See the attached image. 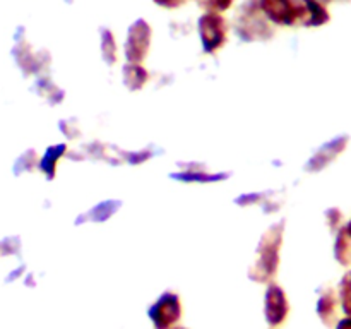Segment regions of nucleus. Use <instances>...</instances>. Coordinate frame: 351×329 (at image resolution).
<instances>
[{"label":"nucleus","instance_id":"nucleus-1","mask_svg":"<svg viewBox=\"0 0 351 329\" xmlns=\"http://www.w3.org/2000/svg\"><path fill=\"white\" fill-rule=\"evenodd\" d=\"M280 226L269 230V232L264 235L263 242L259 245V260L256 263V266L250 269V278L259 283H266L271 278L274 276L278 269V263H280V257H278V250H280L281 243V233Z\"/></svg>","mask_w":351,"mask_h":329},{"label":"nucleus","instance_id":"nucleus-2","mask_svg":"<svg viewBox=\"0 0 351 329\" xmlns=\"http://www.w3.org/2000/svg\"><path fill=\"white\" fill-rule=\"evenodd\" d=\"M237 31H239L240 38L247 41L254 40H266L273 34L269 29V24L263 17V10L256 0L247 2L242 9L239 10V17H237Z\"/></svg>","mask_w":351,"mask_h":329},{"label":"nucleus","instance_id":"nucleus-3","mask_svg":"<svg viewBox=\"0 0 351 329\" xmlns=\"http://www.w3.org/2000/svg\"><path fill=\"white\" fill-rule=\"evenodd\" d=\"M261 10L264 16L280 26H293L304 23L305 5L302 0H261Z\"/></svg>","mask_w":351,"mask_h":329},{"label":"nucleus","instance_id":"nucleus-4","mask_svg":"<svg viewBox=\"0 0 351 329\" xmlns=\"http://www.w3.org/2000/svg\"><path fill=\"white\" fill-rule=\"evenodd\" d=\"M226 33H228L226 21L219 14L208 12L199 19V34H201L206 53L219 50L225 45Z\"/></svg>","mask_w":351,"mask_h":329},{"label":"nucleus","instance_id":"nucleus-5","mask_svg":"<svg viewBox=\"0 0 351 329\" xmlns=\"http://www.w3.org/2000/svg\"><path fill=\"white\" fill-rule=\"evenodd\" d=\"M149 317L154 329H171L182 317L180 298L175 293H165L149 308Z\"/></svg>","mask_w":351,"mask_h":329},{"label":"nucleus","instance_id":"nucleus-6","mask_svg":"<svg viewBox=\"0 0 351 329\" xmlns=\"http://www.w3.org/2000/svg\"><path fill=\"white\" fill-rule=\"evenodd\" d=\"M151 43V27L146 21L139 19L130 26L125 43V55L130 64H139L144 60Z\"/></svg>","mask_w":351,"mask_h":329},{"label":"nucleus","instance_id":"nucleus-7","mask_svg":"<svg viewBox=\"0 0 351 329\" xmlns=\"http://www.w3.org/2000/svg\"><path fill=\"white\" fill-rule=\"evenodd\" d=\"M290 312L287 293L276 284H271L266 291V321L271 328L283 324Z\"/></svg>","mask_w":351,"mask_h":329},{"label":"nucleus","instance_id":"nucleus-8","mask_svg":"<svg viewBox=\"0 0 351 329\" xmlns=\"http://www.w3.org/2000/svg\"><path fill=\"white\" fill-rule=\"evenodd\" d=\"M346 143H348V139H345V137H339V139L326 144V146L322 147V149L319 151V153L311 160V163H308V170H321V168H324L329 161L335 160V158L338 156L343 149H345Z\"/></svg>","mask_w":351,"mask_h":329},{"label":"nucleus","instance_id":"nucleus-9","mask_svg":"<svg viewBox=\"0 0 351 329\" xmlns=\"http://www.w3.org/2000/svg\"><path fill=\"white\" fill-rule=\"evenodd\" d=\"M317 314L326 326L331 328L336 322V314H338V297L335 290H326L317 302Z\"/></svg>","mask_w":351,"mask_h":329},{"label":"nucleus","instance_id":"nucleus-10","mask_svg":"<svg viewBox=\"0 0 351 329\" xmlns=\"http://www.w3.org/2000/svg\"><path fill=\"white\" fill-rule=\"evenodd\" d=\"M305 5V26H322L329 21V12L319 0H302Z\"/></svg>","mask_w":351,"mask_h":329},{"label":"nucleus","instance_id":"nucleus-11","mask_svg":"<svg viewBox=\"0 0 351 329\" xmlns=\"http://www.w3.org/2000/svg\"><path fill=\"white\" fill-rule=\"evenodd\" d=\"M125 82L130 86V88H141V86L144 84V81H146L147 74L146 71H144L143 67H139L137 64H129L125 67Z\"/></svg>","mask_w":351,"mask_h":329},{"label":"nucleus","instance_id":"nucleus-12","mask_svg":"<svg viewBox=\"0 0 351 329\" xmlns=\"http://www.w3.org/2000/svg\"><path fill=\"white\" fill-rule=\"evenodd\" d=\"M101 51L103 58L108 64H113L117 60V45L113 40V34L108 29H101Z\"/></svg>","mask_w":351,"mask_h":329},{"label":"nucleus","instance_id":"nucleus-13","mask_svg":"<svg viewBox=\"0 0 351 329\" xmlns=\"http://www.w3.org/2000/svg\"><path fill=\"white\" fill-rule=\"evenodd\" d=\"M339 300H341L345 314L351 317V271L343 276L341 284H339Z\"/></svg>","mask_w":351,"mask_h":329},{"label":"nucleus","instance_id":"nucleus-14","mask_svg":"<svg viewBox=\"0 0 351 329\" xmlns=\"http://www.w3.org/2000/svg\"><path fill=\"white\" fill-rule=\"evenodd\" d=\"M233 0H204V7L209 10L211 14H219L225 12L232 7Z\"/></svg>","mask_w":351,"mask_h":329},{"label":"nucleus","instance_id":"nucleus-15","mask_svg":"<svg viewBox=\"0 0 351 329\" xmlns=\"http://www.w3.org/2000/svg\"><path fill=\"white\" fill-rule=\"evenodd\" d=\"M158 5L167 7V9H175V7H180L182 3H185V0H154Z\"/></svg>","mask_w":351,"mask_h":329},{"label":"nucleus","instance_id":"nucleus-16","mask_svg":"<svg viewBox=\"0 0 351 329\" xmlns=\"http://www.w3.org/2000/svg\"><path fill=\"white\" fill-rule=\"evenodd\" d=\"M336 329H351V317H346L343 319V321H339L338 326H336Z\"/></svg>","mask_w":351,"mask_h":329},{"label":"nucleus","instance_id":"nucleus-17","mask_svg":"<svg viewBox=\"0 0 351 329\" xmlns=\"http://www.w3.org/2000/svg\"><path fill=\"white\" fill-rule=\"evenodd\" d=\"M345 230H346V233H348V235L351 236V221L348 223V226H346V228H345Z\"/></svg>","mask_w":351,"mask_h":329},{"label":"nucleus","instance_id":"nucleus-18","mask_svg":"<svg viewBox=\"0 0 351 329\" xmlns=\"http://www.w3.org/2000/svg\"><path fill=\"white\" fill-rule=\"evenodd\" d=\"M319 2H321V3H324V2H332V0H319Z\"/></svg>","mask_w":351,"mask_h":329},{"label":"nucleus","instance_id":"nucleus-19","mask_svg":"<svg viewBox=\"0 0 351 329\" xmlns=\"http://www.w3.org/2000/svg\"><path fill=\"white\" fill-rule=\"evenodd\" d=\"M175 329H185V328H175Z\"/></svg>","mask_w":351,"mask_h":329}]
</instances>
